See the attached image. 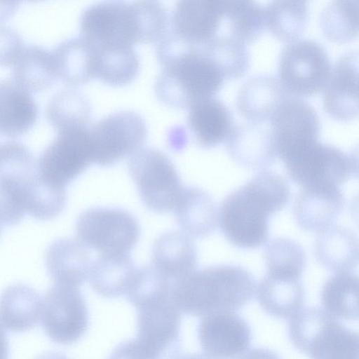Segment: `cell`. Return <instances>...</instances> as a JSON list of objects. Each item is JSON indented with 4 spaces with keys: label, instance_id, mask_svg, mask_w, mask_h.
<instances>
[{
    "label": "cell",
    "instance_id": "cell-1",
    "mask_svg": "<svg viewBox=\"0 0 359 359\" xmlns=\"http://www.w3.org/2000/svg\"><path fill=\"white\" fill-rule=\"evenodd\" d=\"M290 196L284 177L261 170L222 201L218 211L222 234L235 247L259 248L268 240L270 217L289 203Z\"/></svg>",
    "mask_w": 359,
    "mask_h": 359
},
{
    "label": "cell",
    "instance_id": "cell-2",
    "mask_svg": "<svg viewBox=\"0 0 359 359\" xmlns=\"http://www.w3.org/2000/svg\"><path fill=\"white\" fill-rule=\"evenodd\" d=\"M156 53L162 69L155 82V92L168 106L189 107L213 97L222 86L225 77L221 69L198 48L166 36L156 43Z\"/></svg>",
    "mask_w": 359,
    "mask_h": 359
},
{
    "label": "cell",
    "instance_id": "cell-3",
    "mask_svg": "<svg viewBox=\"0 0 359 359\" xmlns=\"http://www.w3.org/2000/svg\"><path fill=\"white\" fill-rule=\"evenodd\" d=\"M256 287L254 277L245 268L217 265L195 270L174 282L171 299L180 313L203 317L239 310L253 298Z\"/></svg>",
    "mask_w": 359,
    "mask_h": 359
},
{
    "label": "cell",
    "instance_id": "cell-4",
    "mask_svg": "<svg viewBox=\"0 0 359 359\" xmlns=\"http://www.w3.org/2000/svg\"><path fill=\"white\" fill-rule=\"evenodd\" d=\"M79 28L80 36L94 48L133 46L156 41L159 16L149 0L103 1L83 11Z\"/></svg>",
    "mask_w": 359,
    "mask_h": 359
},
{
    "label": "cell",
    "instance_id": "cell-5",
    "mask_svg": "<svg viewBox=\"0 0 359 359\" xmlns=\"http://www.w3.org/2000/svg\"><path fill=\"white\" fill-rule=\"evenodd\" d=\"M293 346L310 359H358V334L318 307L302 308L289 318Z\"/></svg>",
    "mask_w": 359,
    "mask_h": 359
},
{
    "label": "cell",
    "instance_id": "cell-6",
    "mask_svg": "<svg viewBox=\"0 0 359 359\" xmlns=\"http://www.w3.org/2000/svg\"><path fill=\"white\" fill-rule=\"evenodd\" d=\"M137 335L123 342L133 359H177L180 355V312L171 299L136 309Z\"/></svg>",
    "mask_w": 359,
    "mask_h": 359
},
{
    "label": "cell",
    "instance_id": "cell-7",
    "mask_svg": "<svg viewBox=\"0 0 359 359\" xmlns=\"http://www.w3.org/2000/svg\"><path fill=\"white\" fill-rule=\"evenodd\" d=\"M128 168L148 209L159 213L174 210L184 187L167 155L154 147H142L130 156Z\"/></svg>",
    "mask_w": 359,
    "mask_h": 359
},
{
    "label": "cell",
    "instance_id": "cell-8",
    "mask_svg": "<svg viewBox=\"0 0 359 359\" xmlns=\"http://www.w3.org/2000/svg\"><path fill=\"white\" fill-rule=\"evenodd\" d=\"M76 230L78 240L99 255L130 254L140 235L137 219L114 208L86 210L79 216Z\"/></svg>",
    "mask_w": 359,
    "mask_h": 359
},
{
    "label": "cell",
    "instance_id": "cell-9",
    "mask_svg": "<svg viewBox=\"0 0 359 359\" xmlns=\"http://www.w3.org/2000/svg\"><path fill=\"white\" fill-rule=\"evenodd\" d=\"M290 179L301 188L316 185L339 187L357 177L358 156L318 141L285 161Z\"/></svg>",
    "mask_w": 359,
    "mask_h": 359
},
{
    "label": "cell",
    "instance_id": "cell-10",
    "mask_svg": "<svg viewBox=\"0 0 359 359\" xmlns=\"http://www.w3.org/2000/svg\"><path fill=\"white\" fill-rule=\"evenodd\" d=\"M147 134L144 118L131 110L108 114L89 127L92 161L110 166L142 148Z\"/></svg>",
    "mask_w": 359,
    "mask_h": 359
},
{
    "label": "cell",
    "instance_id": "cell-11",
    "mask_svg": "<svg viewBox=\"0 0 359 359\" xmlns=\"http://www.w3.org/2000/svg\"><path fill=\"white\" fill-rule=\"evenodd\" d=\"M331 68L327 51L320 43L311 39L296 40L281 50L278 79L289 94L311 95L324 88Z\"/></svg>",
    "mask_w": 359,
    "mask_h": 359
},
{
    "label": "cell",
    "instance_id": "cell-12",
    "mask_svg": "<svg viewBox=\"0 0 359 359\" xmlns=\"http://www.w3.org/2000/svg\"><path fill=\"white\" fill-rule=\"evenodd\" d=\"M89 127L58 130L38 159V173L63 187L79 176L93 163Z\"/></svg>",
    "mask_w": 359,
    "mask_h": 359
},
{
    "label": "cell",
    "instance_id": "cell-13",
    "mask_svg": "<svg viewBox=\"0 0 359 359\" xmlns=\"http://www.w3.org/2000/svg\"><path fill=\"white\" fill-rule=\"evenodd\" d=\"M41 318L51 340L62 345L76 342L88 325V308L80 289L54 284L42 299Z\"/></svg>",
    "mask_w": 359,
    "mask_h": 359
},
{
    "label": "cell",
    "instance_id": "cell-14",
    "mask_svg": "<svg viewBox=\"0 0 359 359\" xmlns=\"http://www.w3.org/2000/svg\"><path fill=\"white\" fill-rule=\"evenodd\" d=\"M269 121L277 155L283 162L318 141V114L311 104L298 97L287 96Z\"/></svg>",
    "mask_w": 359,
    "mask_h": 359
},
{
    "label": "cell",
    "instance_id": "cell-15",
    "mask_svg": "<svg viewBox=\"0 0 359 359\" xmlns=\"http://www.w3.org/2000/svg\"><path fill=\"white\" fill-rule=\"evenodd\" d=\"M224 13V0L178 1L168 32L186 46H201L218 35Z\"/></svg>",
    "mask_w": 359,
    "mask_h": 359
},
{
    "label": "cell",
    "instance_id": "cell-16",
    "mask_svg": "<svg viewBox=\"0 0 359 359\" xmlns=\"http://www.w3.org/2000/svg\"><path fill=\"white\" fill-rule=\"evenodd\" d=\"M198 337L205 354L213 359L238 358L249 349L252 339L249 325L235 312L203 316Z\"/></svg>",
    "mask_w": 359,
    "mask_h": 359
},
{
    "label": "cell",
    "instance_id": "cell-17",
    "mask_svg": "<svg viewBox=\"0 0 359 359\" xmlns=\"http://www.w3.org/2000/svg\"><path fill=\"white\" fill-rule=\"evenodd\" d=\"M358 51L342 55L323 88V108L337 120L350 121L358 115Z\"/></svg>",
    "mask_w": 359,
    "mask_h": 359
},
{
    "label": "cell",
    "instance_id": "cell-18",
    "mask_svg": "<svg viewBox=\"0 0 359 359\" xmlns=\"http://www.w3.org/2000/svg\"><path fill=\"white\" fill-rule=\"evenodd\" d=\"M344 203L339 187H302L294 202V218L304 231L320 233L334 224L343 210Z\"/></svg>",
    "mask_w": 359,
    "mask_h": 359
},
{
    "label": "cell",
    "instance_id": "cell-19",
    "mask_svg": "<svg viewBox=\"0 0 359 359\" xmlns=\"http://www.w3.org/2000/svg\"><path fill=\"white\" fill-rule=\"evenodd\" d=\"M263 123L235 125L226 140L229 154L239 165L261 171L275 162L278 156L275 138L271 128Z\"/></svg>",
    "mask_w": 359,
    "mask_h": 359
},
{
    "label": "cell",
    "instance_id": "cell-20",
    "mask_svg": "<svg viewBox=\"0 0 359 359\" xmlns=\"http://www.w3.org/2000/svg\"><path fill=\"white\" fill-rule=\"evenodd\" d=\"M91 263L89 249L78 239H57L46 249V270L56 285L79 288L88 279Z\"/></svg>",
    "mask_w": 359,
    "mask_h": 359
},
{
    "label": "cell",
    "instance_id": "cell-21",
    "mask_svg": "<svg viewBox=\"0 0 359 359\" xmlns=\"http://www.w3.org/2000/svg\"><path fill=\"white\" fill-rule=\"evenodd\" d=\"M187 123L195 142L205 149L226 141L236 125L229 107L214 97L191 104L189 107Z\"/></svg>",
    "mask_w": 359,
    "mask_h": 359
},
{
    "label": "cell",
    "instance_id": "cell-22",
    "mask_svg": "<svg viewBox=\"0 0 359 359\" xmlns=\"http://www.w3.org/2000/svg\"><path fill=\"white\" fill-rule=\"evenodd\" d=\"M289 93L279 79L269 74L251 76L241 86L236 97L238 112L249 121L269 120Z\"/></svg>",
    "mask_w": 359,
    "mask_h": 359
},
{
    "label": "cell",
    "instance_id": "cell-23",
    "mask_svg": "<svg viewBox=\"0 0 359 359\" xmlns=\"http://www.w3.org/2000/svg\"><path fill=\"white\" fill-rule=\"evenodd\" d=\"M198 261L192 238L180 231L161 235L154 242L151 265L173 282L193 273Z\"/></svg>",
    "mask_w": 359,
    "mask_h": 359
},
{
    "label": "cell",
    "instance_id": "cell-24",
    "mask_svg": "<svg viewBox=\"0 0 359 359\" xmlns=\"http://www.w3.org/2000/svg\"><path fill=\"white\" fill-rule=\"evenodd\" d=\"M38 106L32 94L13 79L0 80V133L16 137L36 123Z\"/></svg>",
    "mask_w": 359,
    "mask_h": 359
},
{
    "label": "cell",
    "instance_id": "cell-25",
    "mask_svg": "<svg viewBox=\"0 0 359 359\" xmlns=\"http://www.w3.org/2000/svg\"><path fill=\"white\" fill-rule=\"evenodd\" d=\"M174 210L182 232L191 238H205L217 227L218 210L211 196L201 189L184 187Z\"/></svg>",
    "mask_w": 359,
    "mask_h": 359
},
{
    "label": "cell",
    "instance_id": "cell-26",
    "mask_svg": "<svg viewBox=\"0 0 359 359\" xmlns=\"http://www.w3.org/2000/svg\"><path fill=\"white\" fill-rule=\"evenodd\" d=\"M260 306L269 314L290 318L303 308L305 291L301 278L266 273L256 287Z\"/></svg>",
    "mask_w": 359,
    "mask_h": 359
},
{
    "label": "cell",
    "instance_id": "cell-27",
    "mask_svg": "<svg viewBox=\"0 0 359 359\" xmlns=\"http://www.w3.org/2000/svg\"><path fill=\"white\" fill-rule=\"evenodd\" d=\"M42 298L30 286L17 283L0 294V324L15 332L34 328L41 318Z\"/></svg>",
    "mask_w": 359,
    "mask_h": 359
},
{
    "label": "cell",
    "instance_id": "cell-28",
    "mask_svg": "<svg viewBox=\"0 0 359 359\" xmlns=\"http://www.w3.org/2000/svg\"><path fill=\"white\" fill-rule=\"evenodd\" d=\"M314 254L320 264L330 271H352L358 262V237L349 229L333 224L318 233Z\"/></svg>",
    "mask_w": 359,
    "mask_h": 359
},
{
    "label": "cell",
    "instance_id": "cell-29",
    "mask_svg": "<svg viewBox=\"0 0 359 359\" xmlns=\"http://www.w3.org/2000/svg\"><path fill=\"white\" fill-rule=\"evenodd\" d=\"M57 78L78 86L95 78L94 51L81 36L62 41L51 51Z\"/></svg>",
    "mask_w": 359,
    "mask_h": 359
},
{
    "label": "cell",
    "instance_id": "cell-30",
    "mask_svg": "<svg viewBox=\"0 0 359 359\" xmlns=\"http://www.w3.org/2000/svg\"><path fill=\"white\" fill-rule=\"evenodd\" d=\"M136 271L130 254L99 255L91 263L88 280L97 294L116 298L126 296Z\"/></svg>",
    "mask_w": 359,
    "mask_h": 359
},
{
    "label": "cell",
    "instance_id": "cell-31",
    "mask_svg": "<svg viewBox=\"0 0 359 359\" xmlns=\"http://www.w3.org/2000/svg\"><path fill=\"white\" fill-rule=\"evenodd\" d=\"M13 66V79L29 92L46 90L57 79L51 52L41 46H24Z\"/></svg>",
    "mask_w": 359,
    "mask_h": 359
},
{
    "label": "cell",
    "instance_id": "cell-32",
    "mask_svg": "<svg viewBox=\"0 0 359 359\" xmlns=\"http://www.w3.org/2000/svg\"><path fill=\"white\" fill-rule=\"evenodd\" d=\"M22 196L25 213L41 221L58 216L67 201L66 187L44 179L38 171L24 184Z\"/></svg>",
    "mask_w": 359,
    "mask_h": 359
},
{
    "label": "cell",
    "instance_id": "cell-33",
    "mask_svg": "<svg viewBox=\"0 0 359 359\" xmlns=\"http://www.w3.org/2000/svg\"><path fill=\"white\" fill-rule=\"evenodd\" d=\"M358 278L353 271L334 273L325 283L321 304L335 318L358 320Z\"/></svg>",
    "mask_w": 359,
    "mask_h": 359
},
{
    "label": "cell",
    "instance_id": "cell-34",
    "mask_svg": "<svg viewBox=\"0 0 359 359\" xmlns=\"http://www.w3.org/2000/svg\"><path fill=\"white\" fill-rule=\"evenodd\" d=\"M47 121L57 131L74 127H88L91 105L87 97L73 88L56 93L46 104Z\"/></svg>",
    "mask_w": 359,
    "mask_h": 359
},
{
    "label": "cell",
    "instance_id": "cell-35",
    "mask_svg": "<svg viewBox=\"0 0 359 359\" xmlns=\"http://www.w3.org/2000/svg\"><path fill=\"white\" fill-rule=\"evenodd\" d=\"M93 48L95 77L102 81L121 86L131 82L137 75L140 59L133 46Z\"/></svg>",
    "mask_w": 359,
    "mask_h": 359
},
{
    "label": "cell",
    "instance_id": "cell-36",
    "mask_svg": "<svg viewBox=\"0 0 359 359\" xmlns=\"http://www.w3.org/2000/svg\"><path fill=\"white\" fill-rule=\"evenodd\" d=\"M264 9L266 26L278 39L287 42L298 40L309 20L306 1H272Z\"/></svg>",
    "mask_w": 359,
    "mask_h": 359
},
{
    "label": "cell",
    "instance_id": "cell-37",
    "mask_svg": "<svg viewBox=\"0 0 359 359\" xmlns=\"http://www.w3.org/2000/svg\"><path fill=\"white\" fill-rule=\"evenodd\" d=\"M224 20L229 35L245 44L259 38L266 27L264 7L254 1L224 0Z\"/></svg>",
    "mask_w": 359,
    "mask_h": 359
},
{
    "label": "cell",
    "instance_id": "cell-38",
    "mask_svg": "<svg viewBox=\"0 0 359 359\" xmlns=\"http://www.w3.org/2000/svg\"><path fill=\"white\" fill-rule=\"evenodd\" d=\"M358 0L330 1L320 15V26L330 41L346 43L358 34Z\"/></svg>",
    "mask_w": 359,
    "mask_h": 359
},
{
    "label": "cell",
    "instance_id": "cell-39",
    "mask_svg": "<svg viewBox=\"0 0 359 359\" xmlns=\"http://www.w3.org/2000/svg\"><path fill=\"white\" fill-rule=\"evenodd\" d=\"M207 54L219 67L225 79L243 76L250 66V53L245 43L229 35L215 36L196 46Z\"/></svg>",
    "mask_w": 359,
    "mask_h": 359
},
{
    "label": "cell",
    "instance_id": "cell-40",
    "mask_svg": "<svg viewBox=\"0 0 359 359\" xmlns=\"http://www.w3.org/2000/svg\"><path fill=\"white\" fill-rule=\"evenodd\" d=\"M266 273L301 278L306 267V253L300 244L287 238L268 243L264 252Z\"/></svg>",
    "mask_w": 359,
    "mask_h": 359
},
{
    "label": "cell",
    "instance_id": "cell-41",
    "mask_svg": "<svg viewBox=\"0 0 359 359\" xmlns=\"http://www.w3.org/2000/svg\"><path fill=\"white\" fill-rule=\"evenodd\" d=\"M37 172L32 151L20 142L0 143V184L27 181Z\"/></svg>",
    "mask_w": 359,
    "mask_h": 359
},
{
    "label": "cell",
    "instance_id": "cell-42",
    "mask_svg": "<svg viewBox=\"0 0 359 359\" xmlns=\"http://www.w3.org/2000/svg\"><path fill=\"white\" fill-rule=\"evenodd\" d=\"M26 182L0 184L1 224L14 226L19 224L23 219L25 211L23 205L22 187Z\"/></svg>",
    "mask_w": 359,
    "mask_h": 359
},
{
    "label": "cell",
    "instance_id": "cell-43",
    "mask_svg": "<svg viewBox=\"0 0 359 359\" xmlns=\"http://www.w3.org/2000/svg\"><path fill=\"white\" fill-rule=\"evenodd\" d=\"M23 47L22 39L15 29L0 25V66L13 65Z\"/></svg>",
    "mask_w": 359,
    "mask_h": 359
},
{
    "label": "cell",
    "instance_id": "cell-44",
    "mask_svg": "<svg viewBox=\"0 0 359 359\" xmlns=\"http://www.w3.org/2000/svg\"><path fill=\"white\" fill-rule=\"evenodd\" d=\"M19 1H0V22L7 20L18 9Z\"/></svg>",
    "mask_w": 359,
    "mask_h": 359
},
{
    "label": "cell",
    "instance_id": "cell-45",
    "mask_svg": "<svg viewBox=\"0 0 359 359\" xmlns=\"http://www.w3.org/2000/svg\"><path fill=\"white\" fill-rule=\"evenodd\" d=\"M8 355V341L6 334L0 324V359H7Z\"/></svg>",
    "mask_w": 359,
    "mask_h": 359
},
{
    "label": "cell",
    "instance_id": "cell-46",
    "mask_svg": "<svg viewBox=\"0 0 359 359\" xmlns=\"http://www.w3.org/2000/svg\"><path fill=\"white\" fill-rule=\"evenodd\" d=\"M36 359H69L65 355L55 352H50L39 356Z\"/></svg>",
    "mask_w": 359,
    "mask_h": 359
},
{
    "label": "cell",
    "instance_id": "cell-47",
    "mask_svg": "<svg viewBox=\"0 0 359 359\" xmlns=\"http://www.w3.org/2000/svg\"><path fill=\"white\" fill-rule=\"evenodd\" d=\"M177 359H213L206 354L194 353L187 354L184 355H179Z\"/></svg>",
    "mask_w": 359,
    "mask_h": 359
},
{
    "label": "cell",
    "instance_id": "cell-48",
    "mask_svg": "<svg viewBox=\"0 0 359 359\" xmlns=\"http://www.w3.org/2000/svg\"><path fill=\"white\" fill-rule=\"evenodd\" d=\"M1 224H0V235H1Z\"/></svg>",
    "mask_w": 359,
    "mask_h": 359
}]
</instances>
